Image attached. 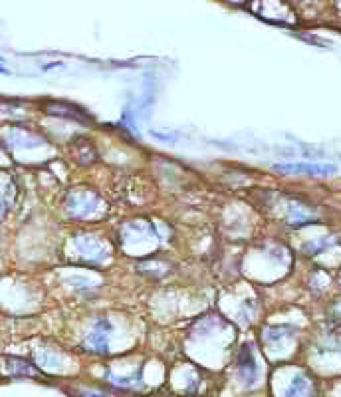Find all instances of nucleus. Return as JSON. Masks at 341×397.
I'll use <instances>...</instances> for the list:
<instances>
[{
  "mask_svg": "<svg viewBox=\"0 0 341 397\" xmlns=\"http://www.w3.org/2000/svg\"><path fill=\"white\" fill-rule=\"evenodd\" d=\"M276 171L284 173H307V175H329L336 173L333 165H306V163H298V165H274Z\"/></svg>",
  "mask_w": 341,
  "mask_h": 397,
  "instance_id": "nucleus-1",
  "label": "nucleus"
},
{
  "mask_svg": "<svg viewBox=\"0 0 341 397\" xmlns=\"http://www.w3.org/2000/svg\"><path fill=\"white\" fill-rule=\"evenodd\" d=\"M0 74H10V72H8V69L4 68V66H0Z\"/></svg>",
  "mask_w": 341,
  "mask_h": 397,
  "instance_id": "nucleus-3",
  "label": "nucleus"
},
{
  "mask_svg": "<svg viewBox=\"0 0 341 397\" xmlns=\"http://www.w3.org/2000/svg\"><path fill=\"white\" fill-rule=\"evenodd\" d=\"M52 68H62V62H52L48 66H44V69H52Z\"/></svg>",
  "mask_w": 341,
  "mask_h": 397,
  "instance_id": "nucleus-2",
  "label": "nucleus"
}]
</instances>
